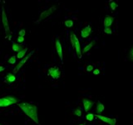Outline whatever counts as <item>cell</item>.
Instances as JSON below:
<instances>
[{"mask_svg": "<svg viewBox=\"0 0 133 125\" xmlns=\"http://www.w3.org/2000/svg\"><path fill=\"white\" fill-rule=\"evenodd\" d=\"M94 117H95V114H93V113H87V117H86V118H87V121H89V122H91V121H93V118H94Z\"/></svg>", "mask_w": 133, "mask_h": 125, "instance_id": "18", "label": "cell"}, {"mask_svg": "<svg viewBox=\"0 0 133 125\" xmlns=\"http://www.w3.org/2000/svg\"><path fill=\"white\" fill-rule=\"evenodd\" d=\"M27 51H28V48H27V47H25V48H23L20 52L18 53V54H17V58H18V59H23V57H24V55H25V54H26Z\"/></svg>", "mask_w": 133, "mask_h": 125, "instance_id": "14", "label": "cell"}, {"mask_svg": "<svg viewBox=\"0 0 133 125\" xmlns=\"http://www.w3.org/2000/svg\"><path fill=\"white\" fill-rule=\"evenodd\" d=\"M0 125H1V124H0Z\"/></svg>", "mask_w": 133, "mask_h": 125, "instance_id": "31", "label": "cell"}, {"mask_svg": "<svg viewBox=\"0 0 133 125\" xmlns=\"http://www.w3.org/2000/svg\"><path fill=\"white\" fill-rule=\"evenodd\" d=\"M34 53V51H31L27 55V57H25V58H23V59H21L20 60V62H19L18 63V65H16L15 66V68H14V69H13V73H17L20 70V68H22V67L24 65V63L28 61V59H29L30 57H31L32 55Z\"/></svg>", "mask_w": 133, "mask_h": 125, "instance_id": "4", "label": "cell"}, {"mask_svg": "<svg viewBox=\"0 0 133 125\" xmlns=\"http://www.w3.org/2000/svg\"><path fill=\"white\" fill-rule=\"evenodd\" d=\"M95 117H97V118H99L100 120L102 121V122L108 124L109 125H116V118H111L105 117V116H102L101 114H95Z\"/></svg>", "mask_w": 133, "mask_h": 125, "instance_id": "7", "label": "cell"}, {"mask_svg": "<svg viewBox=\"0 0 133 125\" xmlns=\"http://www.w3.org/2000/svg\"><path fill=\"white\" fill-rule=\"evenodd\" d=\"M18 103V99L12 95H8L6 97L0 98V108L11 106L12 104H16Z\"/></svg>", "mask_w": 133, "mask_h": 125, "instance_id": "2", "label": "cell"}, {"mask_svg": "<svg viewBox=\"0 0 133 125\" xmlns=\"http://www.w3.org/2000/svg\"><path fill=\"white\" fill-rule=\"evenodd\" d=\"M64 23H65V26L67 27V28H71V27H73V20H66Z\"/></svg>", "mask_w": 133, "mask_h": 125, "instance_id": "20", "label": "cell"}, {"mask_svg": "<svg viewBox=\"0 0 133 125\" xmlns=\"http://www.w3.org/2000/svg\"><path fill=\"white\" fill-rule=\"evenodd\" d=\"M74 114L78 117H81L82 116V110L80 108H77V109L74 110Z\"/></svg>", "mask_w": 133, "mask_h": 125, "instance_id": "22", "label": "cell"}, {"mask_svg": "<svg viewBox=\"0 0 133 125\" xmlns=\"http://www.w3.org/2000/svg\"><path fill=\"white\" fill-rule=\"evenodd\" d=\"M16 59H17V56H12L10 57V59H8V63L10 64H14L16 63Z\"/></svg>", "mask_w": 133, "mask_h": 125, "instance_id": "19", "label": "cell"}, {"mask_svg": "<svg viewBox=\"0 0 133 125\" xmlns=\"http://www.w3.org/2000/svg\"><path fill=\"white\" fill-rule=\"evenodd\" d=\"M94 44H95V41H91V43H88V44H87V46H86L85 48H83V50H82V53H86L87 52H88L89 50L91 49V48H92L93 46H94Z\"/></svg>", "mask_w": 133, "mask_h": 125, "instance_id": "16", "label": "cell"}, {"mask_svg": "<svg viewBox=\"0 0 133 125\" xmlns=\"http://www.w3.org/2000/svg\"><path fill=\"white\" fill-rule=\"evenodd\" d=\"M91 28L88 25V26L85 27V28L81 31V36H82V38H83V39H86V38L89 37V35L91 34Z\"/></svg>", "mask_w": 133, "mask_h": 125, "instance_id": "12", "label": "cell"}, {"mask_svg": "<svg viewBox=\"0 0 133 125\" xmlns=\"http://www.w3.org/2000/svg\"><path fill=\"white\" fill-rule=\"evenodd\" d=\"M87 72H91V71H93V67L91 65H89L88 67L87 68Z\"/></svg>", "mask_w": 133, "mask_h": 125, "instance_id": "28", "label": "cell"}, {"mask_svg": "<svg viewBox=\"0 0 133 125\" xmlns=\"http://www.w3.org/2000/svg\"><path fill=\"white\" fill-rule=\"evenodd\" d=\"M3 70H4V67H3V66H0V73H1V72H3Z\"/></svg>", "mask_w": 133, "mask_h": 125, "instance_id": "29", "label": "cell"}, {"mask_svg": "<svg viewBox=\"0 0 133 125\" xmlns=\"http://www.w3.org/2000/svg\"><path fill=\"white\" fill-rule=\"evenodd\" d=\"M6 80L8 81V83H12V82H14V81L16 80L15 75H14L13 73H9L8 74V75L6 76Z\"/></svg>", "mask_w": 133, "mask_h": 125, "instance_id": "15", "label": "cell"}, {"mask_svg": "<svg viewBox=\"0 0 133 125\" xmlns=\"http://www.w3.org/2000/svg\"><path fill=\"white\" fill-rule=\"evenodd\" d=\"M19 108L23 110V112L28 117H29L34 123L40 125L38 121V117H37V108L35 105H33L28 103H20L18 104Z\"/></svg>", "mask_w": 133, "mask_h": 125, "instance_id": "1", "label": "cell"}, {"mask_svg": "<svg viewBox=\"0 0 133 125\" xmlns=\"http://www.w3.org/2000/svg\"><path fill=\"white\" fill-rule=\"evenodd\" d=\"M114 22V18L111 17V16L107 15L104 19L103 21V25L105 28H107V27H111V25L112 24V23Z\"/></svg>", "mask_w": 133, "mask_h": 125, "instance_id": "11", "label": "cell"}, {"mask_svg": "<svg viewBox=\"0 0 133 125\" xmlns=\"http://www.w3.org/2000/svg\"><path fill=\"white\" fill-rule=\"evenodd\" d=\"M48 75L51 76L53 79H57L61 76V72L58 67H52L48 69Z\"/></svg>", "mask_w": 133, "mask_h": 125, "instance_id": "6", "label": "cell"}, {"mask_svg": "<svg viewBox=\"0 0 133 125\" xmlns=\"http://www.w3.org/2000/svg\"><path fill=\"white\" fill-rule=\"evenodd\" d=\"M73 38H74V41H75V45H74V49L76 51V53L77 55L78 56L79 59H82V51H81V45H80V42H79L78 39L77 38L76 34L73 33Z\"/></svg>", "mask_w": 133, "mask_h": 125, "instance_id": "8", "label": "cell"}, {"mask_svg": "<svg viewBox=\"0 0 133 125\" xmlns=\"http://www.w3.org/2000/svg\"><path fill=\"white\" fill-rule=\"evenodd\" d=\"M82 104H83V107H84V109H85L86 112H89L90 110L91 109V108L93 107V101L90 100V99H83L82 100Z\"/></svg>", "mask_w": 133, "mask_h": 125, "instance_id": "10", "label": "cell"}, {"mask_svg": "<svg viewBox=\"0 0 133 125\" xmlns=\"http://www.w3.org/2000/svg\"><path fill=\"white\" fill-rule=\"evenodd\" d=\"M104 33L107 34H111L112 33V30L110 27H107V28H104Z\"/></svg>", "mask_w": 133, "mask_h": 125, "instance_id": "23", "label": "cell"}, {"mask_svg": "<svg viewBox=\"0 0 133 125\" xmlns=\"http://www.w3.org/2000/svg\"><path fill=\"white\" fill-rule=\"evenodd\" d=\"M12 50H13L14 52H20L21 50L23 48V47L22 46V45H20V44H18V43H13L12 44Z\"/></svg>", "mask_w": 133, "mask_h": 125, "instance_id": "17", "label": "cell"}, {"mask_svg": "<svg viewBox=\"0 0 133 125\" xmlns=\"http://www.w3.org/2000/svg\"><path fill=\"white\" fill-rule=\"evenodd\" d=\"M99 73H100V70L97 69V68L93 70V74H95V75H98Z\"/></svg>", "mask_w": 133, "mask_h": 125, "instance_id": "27", "label": "cell"}, {"mask_svg": "<svg viewBox=\"0 0 133 125\" xmlns=\"http://www.w3.org/2000/svg\"><path fill=\"white\" fill-rule=\"evenodd\" d=\"M17 40H18V43H23V42H24V37H22V36H18Z\"/></svg>", "mask_w": 133, "mask_h": 125, "instance_id": "24", "label": "cell"}, {"mask_svg": "<svg viewBox=\"0 0 133 125\" xmlns=\"http://www.w3.org/2000/svg\"><path fill=\"white\" fill-rule=\"evenodd\" d=\"M55 45H56V50L57 53L58 54L59 58H60V60L62 62V59H63V54H62V44H61L59 39H57L55 42Z\"/></svg>", "mask_w": 133, "mask_h": 125, "instance_id": "9", "label": "cell"}, {"mask_svg": "<svg viewBox=\"0 0 133 125\" xmlns=\"http://www.w3.org/2000/svg\"><path fill=\"white\" fill-rule=\"evenodd\" d=\"M110 7H111V9L112 11H114V10H116V8H117V4H116L115 2L111 1V3H110Z\"/></svg>", "mask_w": 133, "mask_h": 125, "instance_id": "21", "label": "cell"}, {"mask_svg": "<svg viewBox=\"0 0 133 125\" xmlns=\"http://www.w3.org/2000/svg\"><path fill=\"white\" fill-rule=\"evenodd\" d=\"M80 125H84V124H80Z\"/></svg>", "mask_w": 133, "mask_h": 125, "instance_id": "30", "label": "cell"}, {"mask_svg": "<svg viewBox=\"0 0 133 125\" xmlns=\"http://www.w3.org/2000/svg\"><path fill=\"white\" fill-rule=\"evenodd\" d=\"M2 20H3V28H4V31L6 34H9L10 33V28H9V25H8V20L7 15L5 13L4 8H2Z\"/></svg>", "mask_w": 133, "mask_h": 125, "instance_id": "3", "label": "cell"}, {"mask_svg": "<svg viewBox=\"0 0 133 125\" xmlns=\"http://www.w3.org/2000/svg\"><path fill=\"white\" fill-rule=\"evenodd\" d=\"M56 9H57L56 6H53V7H51V8H49V9L44 11V12H42V13L40 14V18H39V20L37 21V23H38V22L43 20V19H47L48 17H49V16L51 15L52 13H53L55 12Z\"/></svg>", "mask_w": 133, "mask_h": 125, "instance_id": "5", "label": "cell"}, {"mask_svg": "<svg viewBox=\"0 0 133 125\" xmlns=\"http://www.w3.org/2000/svg\"><path fill=\"white\" fill-rule=\"evenodd\" d=\"M104 109H105V107H104V105L102 104V103H98L97 105V108H96V112L97 113V114H101V113H102V112L104 111Z\"/></svg>", "mask_w": 133, "mask_h": 125, "instance_id": "13", "label": "cell"}, {"mask_svg": "<svg viewBox=\"0 0 133 125\" xmlns=\"http://www.w3.org/2000/svg\"><path fill=\"white\" fill-rule=\"evenodd\" d=\"M18 34H19V36H22V37H24L25 34H26V32H25L24 29H21L20 31L18 32Z\"/></svg>", "mask_w": 133, "mask_h": 125, "instance_id": "25", "label": "cell"}, {"mask_svg": "<svg viewBox=\"0 0 133 125\" xmlns=\"http://www.w3.org/2000/svg\"><path fill=\"white\" fill-rule=\"evenodd\" d=\"M129 56H130V59H131V60L133 61V48H131L130 53H129Z\"/></svg>", "mask_w": 133, "mask_h": 125, "instance_id": "26", "label": "cell"}]
</instances>
